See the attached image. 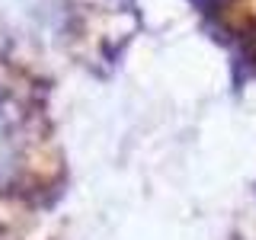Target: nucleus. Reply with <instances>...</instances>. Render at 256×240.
I'll use <instances>...</instances> for the list:
<instances>
[{
	"instance_id": "nucleus-1",
	"label": "nucleus",
	"mask_w": 256,
	"mask_h": 240,
	"mask_svg": "<svg viewBox=\"0 0 256 240\" xmlns=\"http://www.w3.org/2000/svg\"><path fill=\"white\" fill-rule=\"evenodd\" d=\"M13 164V134H10V122L4 116V106H0V173H6Z\"/></svg>"
}]
</instances>
